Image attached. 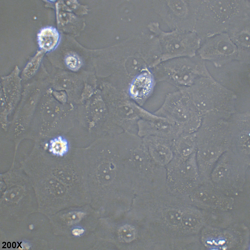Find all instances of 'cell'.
<instances>
[{
    "mask_svg": "<svg viewBox=\"0 0 250 250\" xmlns=\"http://www.w3.org/2000/svg\"><path fill=\"white\" fill-rule=\"evenodd\" d=\"M196 160L203 183L209 181L216 163L229 150L231 128L229 118L203 121L196 132Z\"/></svg>",
    "mask_w": 250,
    "mask_h": 250,
    "instance_id": "1",
    "label": "cell"
},
{
    "mask_svg": "<svg viewBox=\"0 0 250 250\" xmlns=\"http://www.w3.org/2000/svg\"><path fill=\"white\" fill-rule=\"evenodd\" d=\"M182 89L202 117L228 118L236 112V95L212 77Z\"/></svg>",
    "mask_w": 250,
    "mask_h": 250,
    "instance_id": "2",
    "label": "cell"
},
{
    "mask_svg": "<svg viewBox=\"0 0 250 250\" xmlns=\"http://www.w3.org/2000/svg\"><path fill=\"white\" fill-rule=\"evenodd\" d=\"M248 0H200L195 32L203 41L226 32L237 19L250 15Z\"/></svg>",
    "mask_w": 250,
    "mask_h": 250,
    "instance_id": "3",
    "label": "cell"
},
{
    "mask_svg": "<svg viewBox=\"0 0 250 250\" xmlns=\"http://www.w3.org/2000/svg\"><path fill=\"white\" fill-rule=\"evenodd\" d=\"M250 165L229 150L218 160L211 173L209 182L225 194L234 197L244 190Z\"/></svg>",
    "mask_w": 250,
    "mask_h": 250,
    "instance_id": "4",
    "label": "cell"
},
{
    "mask_svg": "<svg viewBox=\"0 0 250 250\" xmlns=\"http://www.w3.org/2000/svg\"><path fill=\"white\" fill-rule=\"evenodd\" d=\"M159 64L157 69L158 80L178 89L190 86L201 78L212 77L205 61L198 55L174 58Z\"/></svg>",
    "mask_w": 250,
    "mask_h": 250,
    "instance_id": "5",
    "label": "cell"
},
{
    "mask_svg": "<svg viewBox=\"0 0 250 250\" xmlns=\"http://www.w3.org/2000/svg\"><path fill=\"white\" fill-rule=\"evenodd\" d=\"M176 125L182 133L196 132L202 117L181 89L166 95L160 108L154 113Z\"/></svg>",
    "mask_w": 250,
    "mask_h": 250,
    "instance_id": "6",
    "label": "cell"
},
{
    "mask_svg": "<svg viewBox=\"0 0 250 250\" xmlns=\"http://www.w3.org/2000/svg\"><path fill=\"white\" fill-rule=\"evenodd\" d=\"M158 29L162 51L160 63L174 58L196 55L201 40L195 32L178 30L167 32Z\"/></svg>",
    "mask_w": 250,
    "mask_h": 250,
    "instance_id": "7",
    "label": "cell"
},
{
    "mask_svg": "<svg viewBox=\"0 0 250 250\" xmlns=\"http://www.w3.org/2000/svg\"><path fill=\"white\" fill-rule=\"evenodd\" d=\"M203 229L201 241L209 250L239 249L245 246L249 236L248 229L242 224L224 228L206 226Z\"/></svg>",
    "mask_w": 250,
    "mask_h": 250,
    "instance_id": "8",
    "label": "cell"
},
{
    "mask_svg": "<svg viewBox=\"0 0 250 250\" xmlns=\"http://www.w3.org/2000/svg\"><path fill=\"white\" fill-rule=\"evenodd\" d=\"M166 166V182L186 196L202 183L196 152L185 160L174 156Z\"/></svg>",
    "mask_w": 250,
    "mask_h": 250,
    "instance_id": "9",
    "label": "cell"
},
{
    "mask_svg": "<svg viewBox=\"0 0 250 250\" xmlns=\"http://www.w3.org/2000/svg\"><path fill=\"white\" fill-rule=\"evenodd\" d=\"M199 0H163L160 14L172 30L194 32Z\"/></svg>",
    "mask_w": 250,
    "mask_h": 250,
    "instance_id": "10",
    "label": "cell"
},
{
    "mask_svg": "<svg viewBox=\"0 0 250 250\" xmlns=\"http://www.w3.org/2000/svg\"><path fill=\"white\" fill-rule=\"evenodd\" d=\"M202 42L197 52L198 55L216 67H223L238 61V49L227 32L216 34Z\"/></svg>",
    "mask_w": 250,
    "mask_h": 250,
    "instance_id": "11",
    "label": "cell"
},
{
    "mask_svg": "<svg viewBox=\"0 0 250 250\" xmlns=\"http://www.w3.org/2000/svg\"><path fill=\"white\" fill-rule=\"evenodd\" d=\"M191 203L203 210L229 211L233 208L234 197L227 195L210 182L203 183L188 196Z\"/></svg>",
    "mask_w": 250,
    "mask_h": 250,
    "instance_id": "12",
    "label": "cell"
},
{
    "mask_svg": "<svg viewBox=\"0 0 250 250\" xmlns=\"http://www.w3.org/2000/svg\"><path fill=\"white\" fill-rule=\"evenodd\" d=\"M230 120L231 140L229 150L250 165L249 112H236L231 116Z\"/></svg>",
    "mask_w": 250,
    "mask_h": 250,
    "instance_id": "13",
    "label": "cell"
},
{
    "mask_svg": "<svg viewBox=\"0 0 250 250\" xmlns=\"http://www.w3.org/2000/svg\"><path fill=\"white\" fill-rule=\"evenodd\" d=\"M138 133L141 136H155L171 141L182 133L179 128L167 119L150 113L138 120Z\"/></svg>",
    "mask_w": 250,
    "mask_h": 250,
    "instance_id": "14",
    "label": "cell"
},
{
    "mask_svg": "<svg viewBox=\"0 0 250 250\" xmlns=\"http://www.w3.org/2000/svg\"><path fill=\"white\" fill-rule=\"evenodd\" d=\"M250 16L240 17L231 24L226 32L238 49L239 61L245 63H250Z\"/></svg>",
    "mask_w": 250,
    "mask_h": 250,
    "instance_id": "15",
    "label": "cell"
},
{
    "mask_svg": "<svg viewBox=\"0 0 250 250\" xmlns=\"http://www.w3.org/2000/svg\"><path fill=\"white\" fill-rule=\"evenodd\" d=\"M144 137L149 155L159 165L166 167L174 157L173 141L155 136Z\"/></svg>",
    "mask_w": 250,
    "mask_h": 250,
    "instance_id": "16",
    "label": "cell"
},
{
    "mask_svg": "<svg viewBox=\"0 0 250 250\" xmlns=\"http://www.w3.org/2000/svg\"><path fill=\"white\" fill-rule=\"evenodd\" d=\"M155 85L152 74L147 70L143 71L134 79L130 87L132 97L142 104L151 94Z\"/></svg>",
    "mask_w": 250,
    "mask_h": 250,
    "instance_id": "17",
    "label": "cell"
},
{
    "mask_svg": "<svg viewBox=\"0 0 250 250\" xmlns=\"http://www.w3.org/2000/svg\"><path fill=\"white\" fill-rule=\"evenodd\" d=\"M196 132L182 133L173 141L172 146L174 156L185 160L196 151Z\"/></svg>",
    "mask_w": 250,
    "mask_h": 250,
    "instance_id": "18",
    "label": "cell"
},
{
    "mask_svg": "<svg viewBox=\"0 0 250 250\" xmlns=\"http://www.w3.org/2000/svg\"><path fill=\"white\" fill-rule=\"evenodd\" d=\"M182 212L181 225L184 231L192 234L198 232L205 226L202 211L194 207H186Z\"/></svg>",
    "mask_w": 250,
    "mask_h": 250,
    "instance_id": "19",
    "label": "cell"
},
{
    "mask_svg": "<svg viewBox=\"0 0 250 250\" xmlns=\"http://www.w3.org/2000/svg\"><path fill=\"white\" fill-rule=\"evenodd\" d=\"M205 226L224 228L232 224L233 219L229 211L214 210L202 211Z\"/></svg>",
    "mask_w": 250,
    "mask_h": 250,
    "instance_id": "20",
    "label": "cell"
},
{
    "mask_svg": "<svg viewBox=\"0 0 250 250\" xmlns=\"http://www.w3.org/2000/svg\"><path fill=\"white\" fill-rule=\"evenodd\" d=\"M59 38V33L55 28L51 27L44 28L38 34L39 46L43 51H51L57 45Z\"/></svg>",
    "mask_w": 250,
    "mask_h": 250,
    "instance_id": "21",
    "label": "cell"
},
{
    "mask_svg": "<svg viewBox=\"0 0 250 250\" xmlns=\"http://www.w3.org/2000/svg\"><path fill=\"white\" fill-rule=\"evenodd\" d=\"M41 52H39L24 67L21 74V77L25 80L30 79L34 76L38 70L42 58Z\"/></svg>",
    "mask_w": 250,
    "mask_h": 250,
    "instance_id": "22",
    "label": "cell"
},
{
    "mask_svg": "<svg viewBox=\"0 0 250 250\" xmlns=\"http://www.w3.org/2000/svg\"><path fill=\"white\" fill-rule=\"evenodd\" d=\"M67 150V142L61 137L55 138L50 142L49 150L54 154L62 155L66 152Z\"/></svg>",
    "mask_w": 250,
    "mask_h": 250,
    "instance_id": "23",
    "label": "cell"
},
{
    "mask_svg": "<svg viewBox=\"0 0 250 250\" xmlns=\"http://www.w3.org/2000/svg\"><path fill=\"white\" fill-rule=\"evenodd\" d=\"M116 172L113 165L109 163H105L100 166L98 170L99 178L104 181H110L114 178Z\"/></svg>",
    "mask_w": 250,
    "mask_h": 250,
    "instance_id": "24",
    "label": "cell"
},
{
    "mask_svg": "<svg viewBox=\"0 0 250 250\" xmlns=\"http://www.w3.org/2000/svg\"><path fill=\"white\" fill-rule=\"evenodd\" d=\"M182 212L177 210L172 209L167 211L165 214L166 221L171 225L176 226L181 224Z\"/></svg>",
    "mask_w": 250,
    "mask_h": 250,
    "instance_id": "25",
    "label": "cell"
},
{
    "mask_svg": "<svg viewBox=\"0 0 250 250\" xmlns=\"http://www.w3.org/2000/svg\"><path fill=\"white\" fill-rule=\"evenodd\" d=\"M66 65L70 69H77L80 66V62L76 57L72 55L68 56L65 59Z\"/></svg>",
    "mask_w": 250,
    "mask_h": 250,
    "instance_id": "26",
    "label": "cell"
},
{
    "mask_svg": "<svg viewBox=\"0 0 250 250\" xmlns=\"http://www.w3.org/2000/svg\"><path fill=\"white\" fill-rule=\"evenodd\" d=\"M84 214L81 212H74L69 213L67 217L68 222L72 224L79 221L83 216Z\"/></svg>",
    "mask_w": 250,
    "mask_h": 250,
    "instance_id": "27",
    "label": "cell"
},
{
    "mask_svg": "<svg viewBox=\"0 0 250 250\" xmlns=\"http://www.w3.org/2000/svg\"><path fill=\"white\" fill-rule=\"evenodd\" d=\"M84 230L83 229H75L72 231V234L75 236H79L82 234L84 232Z\"/></svg>",
    "mask_w": 250,
    "mask_h": 250,
    "instance_id": "28",
    "label": "cell"
}]
</instances>
